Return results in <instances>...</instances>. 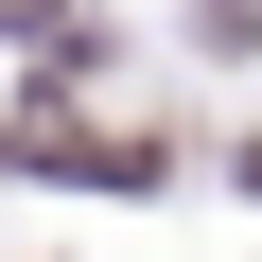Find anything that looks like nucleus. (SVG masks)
Masks as SVG:
<instances>
[{
	"mask_svg": "<svg viewBox=\"0 0 262 262\" xmlns=\"http://www.w3.org/2000/svg\"><path fill=\"white\" fill-rule=\"evenodd\" d=\"M192 53H262V0H192Z\"/></svg>",
	"mask_w": 262,
	"mask_h": 262,
	"instance_id": "nucleus-1",
	"label": "nucleus"
}]
</instances>
